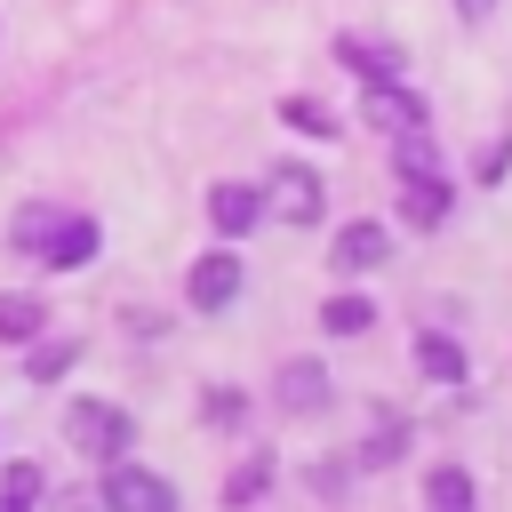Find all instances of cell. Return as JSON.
I'll return each instance as SVG.
<instances>
[{
	"label": "cell",
	"instance_id": "obj_1",
	"mask_svg": "<svg viewBox=\"0 0 512 512\" xmlns=\"http://www.w3.org/2000/svg\"><path fill=\"white\" fill-rule=\"evenodd\" d=\"M64 440H72L80 456H104V464H112V456L136 440V416H120L112 400H72V408H64Z\"/></svg>",
	"mask_w": 512,
	"mask_h": 512
},
{
	"label": "cell",
	"instance_id": "obj_2",
	"mask_svg": "<svg viewBox=\"0 0 512 512\" xmlns=\"http://www.w3.org/2000/svg\"><path fill=\"white\" fill-rule=\"evenodd\" d=\"M264 216H280V224H320V176H312L304 160H280V168L264 176Z\"/></svg>",
	"mask_w": 512,
	"mask_h": 512
},
{
	"label": "cell",
	"instance_id": "obj_3",
	"mask_svg": "<svg viewBox=\"0 0 512 512\" xmlns=\"http://www.w3.org/2000/svg\"><path fill=\"white\" fill-rule=\"evenodd\" d=\"M104 512H176V488L144 464H112L104 472Z\"/></svg>",
	"mask_w": 512,
	"mask_h": 512
},
{
	"label": "cell",
	"instance_id": "obj_4",
	"mask_svg": "<svg viewBox=\"0 0 512 512\" xmlns=\"http://www.w3.org/2000/svg\"><path fill=\"white\" fill-rule=\"evenodd\" d=\"M208 224H216L224 240H248V232L264 224V192H256V184H216V192H208Z\"/></svg>",
	"mask_w": 512,
	"mask_h": 512
},
{
	"label": "cell",
	"instance_id": "obj_5",
	"mask_svg": "<svg viewBox=\"0 0 512 512\" xmlns=\"http://www.w3.org/2000/svg\"><path fill=\"white\" fill-rule=\"evenodd\" d=\"M184 288H192V312H224V304L240 296V256H232V248H216V256H200Z\"/></svg>",
	"mask_w": 512,
	"mask_h": 512
},
{
	"label": "cell",
	"instance_id": "obj_6",
	"mask_svg": "<svg viewBox=\"0 0 512 512\" xmlns=\"http://www.w3.org/2000/svg\"><path fill=\"white\" fill-rule=\"evenodd\" d=\"M368 120L392 128V136H416V128H424V96L400 88V80H368Z\"/></svg>",
	"mask_w": 512,
	"mask_h": 512
},
{
	"label": "cell",
	"instance_id": "obj_7",
	"mask_svg": "<svg viewBox=\"0 0 512 512\" xmlns=\"http://www.w3.org/2000/svg\"><path fill=\"white\" fill-rule=\"evenodd\" d=\"M384 256H392V232H384V224H344V232L328 240V264H336V272H376Z\"/></svg>",
	"mask_w": 512,
	"mask_h": 512
},
{
	"label": "cell",
	"instance_id": "obj_8",
	"mask_svg": "<svg viewBox=\"0 0 512 512\" xmlns=\"http://www.w3.org/2000/svg\"><path fill=\"white\" fill-rule=\"evenodd\" d=\"M448 176H400V224H416V232H432V224H448Z\"/></svg>",
	"mask_w": 512,
	"mask_h": 512
},
{
	"label": "cell",
	"instance_id": "obj_9",
	"mask_svg": "<svg viewBox=\"0 0 512 512\" xmlns=\"http://www.w3.org/2000/svg\"><path fill=\"white\" fill-rule=\"evenodd\" d=\"M336 56H344L352 72H368V80H400V48H392V40L376 48V40H360V32H344V40H336Z\"/></svg>",
	"mask_w": 512,
	"mask_h": 512
},
{
	"label": "cell",
	"instance_id": "obj_10",
	"mask_svg": "<svg viewBox=\"0 0 512 512\" xmlns=\"http://www.w3.org/2000/svg\"><path fill=\"white\" fill-rule=\"evenodd\" d=\"M416 368H424L432 384H456V376H464V344L440 336V328H424V336H416Z\"/></svg>",
	"mask_w": 512,
	"mask_h": 512
},
{
	"label": "cell",
	"instance_id": "obj_11",
	"mask_svg": "<svg viewBox=\"0 0 512 512\" xmlns=\"http://www.w3.org/2000/svg\"><path fill=\"white\" fill-rule=\"evenodd\" d=\"M328 400V368L320 360H288L280 368V408H320Z\"/></svg>",
	"mask_w": 512,
	"mask_h": 512
},
{
	"label": "cell",
	"instance_id": "obj_12",
	"mask_svg": "<svg viewBox=\"0 0 512 512\" xmlns=\"http://www.w3.org/2000/svg\"><path fill=\"white\" fill-rule=\"evenodd\" d=\"M424 512H472V472H464V464L424 472Z\"/></svg>",
	"mask_w": 512,
	"mask_h": 512
},
{
	"label": "cell",
	"instance_id": "obj_13",
	"mask_svg": "<svg viewBox=\"0 0 512 512\" xmlns=\"http://www.w3.org/2000/svg\"><path fill=\"white\" fill-rule=\"evenodd\" d=\"M368 320H376V304H368V296H352V288L320 304V328H328V336H360Z\"/></svg>",
	"mask_w": 512,
	"mask_h": 512
},
{
	"label": "cell",
	"instance_id": "obj_14",
	"mask_svg": "<svg viewBox=\"0 0 512 512\" xmlns=\"http://www.w3.org/2000/svg\"><path fill=\"white\" fill-rule=\"evenodd\" d=\"M40 320H48V304H40V296H0V336H8V344H32V336H40Z\"/></svg>",
	"mask_w": 512,
	"mask_h": 512
},
{
	"label": "cell",
	"instance_id": "obj_15",
	"mask_svg": "<svg viewBox=\"0 0 512 512\" xmlns=\"http://www.w3.org/2000/svg\"><path fill=\"white\" fill-rule=\"evenodd\" d=\"M40 504V464H8L0 472V512H32Z\"/></svg>",
	"mask_w": 512,
	"mask_h": 512
},
{
	"label": "cell",
	"instance_id": "obj_16",
	"mask_svg": "<svg viewBox=\"0 0 512 512\" xmlns=\"http://www.w3.org/2000/svg\"><path fill=\"white\" fill-rule=\"evenodd\" d=\"M280 120H288V128H304V136H336V112H328V104H312V96H280Z\"/></svg>",
	"mask_w": 512,
	"mask_h": 512
},
{
	"label": "cell",
	"instance_id": "obj_17",
	"mask_svg": "<svg viewBox=\"0 0 512 512\" xmlns=\"http://www.w3.org/2000/svg\"><path fill=\"white\" fill-rule=\"evenodd\" d=\"M264 488H272V456H248V464L224 480V504H256Z\"/></svg>",
	"mask_w": 512,
	"mask_h": 512
},
{
	"label": "cell",
	"instance_id": "obj_18",
	"mask_svg": "<svg viewBox=\"0 0 512 512\" xmlns=\"http://www.w3.org/2000/svg\"><path fill=\"white\" fill-rule=\"evenodd\" d=\"M392 168H400V176H440V152L424 144V128H416V136H400V152H392Z\"/></svg>",
	"mask_w": 512,
	"mask_h": 512
},
{
	"label": "cell",
	"instance_id": "obj_19",
	"mask_svg": "<svg viewBox=\"0 0 512 512\" xmlns=\"http://www.w3.org/2000/svg\"><path fill=\"white\" fill-rule=\"evenodd\" d=\"M200 416H208V424H240V416H248V392H232V384H208V392H200Z\"/></svg>",
	"mask_w": 512,
	"mask_h": 512
},
{
	"label": "cell",
	"instance_id": "obj_20",
	"mask_svg": "<svg viewBox=\"0 0 512 512\" xmlns=\"http://www.w3.org/2000/svg\"><path fill=\"white\" fill-rule=\"evenodd\" d=\"M80 360V344H40V352H24V376H64Z\"/></svg>",
	"mask_w": 512,
	"mask_h": 512
},
{
	"label": "cell",
	"instance_id": "obj_21",
	"mask_svg": "<svg viewBox=\"0 0 512 512\" xmlns=\"http://www.w3.org/2000/svg\"><path fill=\"white\" fill-rule=\"evenodd\" d=\"M408 448V424H376V440H368V464H384V456H400Z\"/></svg>",
	"mask_w": 512,
	"mask_h": 512
},
{
	"label": "cell",
	"instance_id": "obj_22",
	"mask_svg": "<svg viewBox=\"0 0 512 512\" xmlns=\"http://www.w3.org/2000/svg\"><path fill=\"white\" fill-rule=\"evenodd\" d=\"M504 168H512V144H504V136H496V144H488V152H480V184H496V176H504Z\"/></svg>",
	"mask_w": 512,
	"mask_h": 512
},
{
	"label": "cell",
	"instance_id": "obj_23",
	"mask_svg": "<svg viewBox=\"0 0 512 512\" xmlns=\"http://www.w3.org/2000/svg\"><path fill=\"white\" fill-rule=\"evenodd\" d=\"M456 16H464V24H488V16H496V0H456Z\"/></svg>",
	"mask_w": 512,
	"mask_h": 512
}]
</instances>
